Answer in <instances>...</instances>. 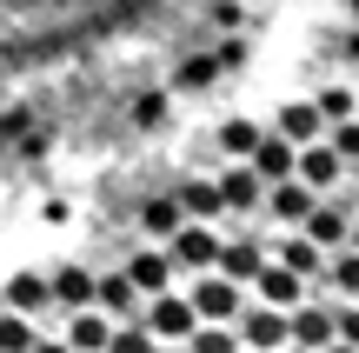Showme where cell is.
Masks as SVG:
<instances>
[{
  "label": "cell",
  "mask_w": 359,
  "mask_h": 353,
  "mask_svg": "<svg viewBox=\"0 0 359 353\" xmlns=\"http://www.w3.org/2000/svg\"><path fill=\"white\" fill-rule=\"evenodd\" d=\"M320 353H359V347H346V340H326V347H320Z\"/></svg>",
  "instance_id": "obj_32"
},
{
  "label": "cell",
  "mask_w": 359,
  "mask_h": 353,
  "mask_svg": "<svg viewBox=\"0 0 359 353\" xmlns=\"http://www.w3.org/2000/svg\"><path fill=\"white\" fill-rule=\"evenodd\" d=\"M353 173H359V160H353Z\"/></svg>",
  "instance_id": "obj_35"
},
{
  "label": "cell",
  "mask_w": 359,
  "mask_h": 353,
  "mask_svg": "<svg viewBox=\"0 0 359 353\" xmlns=\"http://www.w3.org/2000/svg\"><path fill=\"white\" fill-rule=\"evenodd\" d=\"M93 307H100L107 320H133V314H140V287H133L120 267H114V274H93Z\"/></svg>",
  "instance_id": "obj_11"
},
{
  "label": "cell",
  "mask_w": 359,
  "mask_h": 353,
  "mask_svg": "<svg viewBox=\"0 0 359 353\" xmlns=\"http://www.w3.org/2000/svg\"><path fill=\"white\" fill-rule=\"evenodd\" d=\"M293 154H299L293 140H280V133H259L253 154H246V167H253L259 180H286V173H293Z\"/></svg>",
  "instance_id": "obj_17"
},
{
  "label": "cell",
  "mask_w": 359,
  "mask_h": 353,
  "mask_svg": "<svg viewBox=\"0 0 359 353\" xmlns=\"http://www.w3.org/2000/svg\"><path fill=\"white\" fill-rule=\"evenodd\" d=\"M273 133L293 140V147H306V140H320V133H326V120H320V107H313V100H286L280 114H273Z\"/></svg>",
  "instance_id": "obj_15"
},
{
  "label": "cell",
  "mask_w": 359,
  "mask_h": 353,
  "mask_svg": "<svg viewBox=\"0 0 359 353\" xmlns=\"http://www.w3.org/2000/svg\"><path fill=\"white\" fill-rule=\"evenodd\" d=\"M240 353H246V347H240Z\"/></svg>",
  "instance_id": "obj_36"
},
{
  "label": "cell",
  "mask_w": 359,
  "mask_h": 353,
  "mask_svg": "<svg viewBox=\"0 0 359 353\" xmlns=\"http://www.w3.org/2000/svg\"><path fill=\"white\" fill-rule=\"evenodd\" d=\"M120 274L140 287V300L173 287V260H167V247H160V240H154V247H140V253H127V267H120Z\"/></svg>",
  "instance_id": "obj_10"
},
{
  "label": "cell",
  "mask_w": 359,
  "mask_h": 353,
  "mask_svg": "<svg viewBox=\"0 0 359 353\" xmlns=\"http://www.w3.org/2000/svg\"><path fill=\"white\" fill-rule=\"evenodd\" d=\"M313 200H320V194H313L299 173H286V180H266V200H259V213H273L280 227H299V220L313 213Z\"/></svg>",
  "instance_id": "obj_6"
},
{
  "label": "cell",
  "mask_w": 359,
  "mask_h": 353,
  "mask_svg": "<svg viewBox=\"0 0 359 353\" xmlns=\"http://www.w3.org/2000/svg\"><path fill=\"white\" fill-rule=\"evenodd\" d=\"M107 327H114V320H107L100 307H74V320H67V347H74V353H100L107 347Z\"/></svg>",
  "instance_id": "obj_20"
},
{
  "label": "cell",
  "mask_w": 359,
  "mask_h": 353,
  "mask_svg": "<svg viewBox=\"0 0 359 353\" xmlns=\"http://www.w3.org/2000/svg\"><path fill=\"white\" fill-rule=\"evenodd\" d=\"M346 53H353V60H359V27H353V34H346Z\"/></svg>",
  "instance_id": "obj_33"
},
{
  "label": "cell",
  "mask_w": 359,
  "mask_h": 353,
  "mask_svg": "<svg viewBox=\"0 0 359 353\" xmlns=\"http://www.w3.org/2000/svg\"><path fill=\"white\" fill-rule=\"evenodd\" d=\"M173 227H180V207H173V194H160V200H147V207H140V234H147V240H167Z\"/></svg>",
  "instance_id": "obj_25"
},
{
  "label": "cell",
  "mask_w": 359,
  "mask_h": 353,
  "mask_svg": "<svg viewBox=\"0 0 359 353\" xmlns=\"http://www.w3.org/2000/svg\"><path fill=\"white\" fill-rule=\"evenodd\" d=\"M27 353H74V347H67V340H34Z\"/></svg>",
  "instance_id": "obj_31"
},
{
  "label": "cell",
  "mask_w": 359,
  "mask_h": 353,
  "mask_svg": "<svg viewBox=\"0 0 359 353\" xmlns=\"http://www.w3.org/2000/svg\"><path fill=\"white\" fill-rule=\"evenodd\" d=\"M320 140H326V147H333V154L353 167V160H359V120H353V114H346V120H326V133H320Z\"/></svg>",
  "instance_id": "obj_27"
},
{
  "label": "cell",
  "mask_w": 359,
  "mask_h": 353,
  "mask_svg": "<svg viewBox=\"0 0 359 353\" xmlns=\"http://www.w3.org/2000/svg\"><path fill=\"white\" fill-rule=\"evenodd\" d=\"M293 173H299V180L313 187V194H326V187H339V173H346V160H339V154H333L326 140H306V147L293 154Z\"/></svg>",
  "instance_id": "obj_9"
},
{
  "label": "cell",
  "mask_w": 359,
  "mask_h": 353,
  "mask_svg": "<svg viewBox=\"0 0 359 353\" xmlns=\"http://www.w3.org/2000/svg\"><path fill=\"white\" fill-rule=\"evenodd\" d=\"M273 260H280L286 274H299V280H313V274H320V267H326V247H313L306 234H286L280 247H273Z\"/></svg>",
  "instance_id": "obj_19"
},
{
  "label": "cell",
  "mask_w": 359,
  "mask_h": 353,
  "mask_svg": "<svg viewBox=\"0 0 359 353\" xmlns=\"http://www.w3.org/2000/svg\"><path fill=\"white\" fill-rule=\"evenodd\" d=\"M160 120H167V100H160V93H147V100H140V127H160Z\"/></svg>",
  "instance_id": "obj_30"
},
{
  "label": "cell",
  "mask_w": 359,
  "mask_h": 353,
  "mask_svg": "<svg viewBox=\"0 0 359 353\" xmlns=\"http://www.w3.org/2000/svg\"><path fill=\"white\" fill-rule=\"evenodd\" d=\"M259 267H266V247L259 240H219V253H213V274H226V280H253Z\"/></svg>",
  "instance_id": "obj_14"
},
{
  "label": "cell",
  "mask_w": 359,
  "mask_h": 353,
  "mask_svg": "<svg viewBox=\"0 0 359 353\" xmlns=\"http://www.w3.org/2000/svg\"><path fill=\"white\" fill-rule=\"evenodd\" d=\"M213 187H219V200H226V213H259V200H266V180H259L246 160H240V167H226Z\"/></svg>",
  "instance_id": "obj_12"
},
{
  "label": "cell",
  "mask_w": 359,
  "mask_h": 353,
  "mask_svg": "<svg viewBox=\"0 0 359 353\" xmlns=\"http://www.w3.org/2000/svg\"><path fill=\"white\" fill-rule=\"evenodd\" d=\"M346 7H353V20H359V0H346Z\"/></svg>",
  "instance_id": "obj_34"
},
{
  "label": "cell",
  "mask_w": 359,
  "mask_h": 353,
  "mask_svg": "<svg viewBox=\"0 0 359 353\" xmlns=\"http://www.w3.org/2000/svg\"><path fill=\"white\" fill-rule=\"evenodd\" d=\"M100 353H154V333L140 327V314L133 320H114V327H107V347Z\"/></svg>",
  "instance_id": "obj_23"
},
{
  "label": "cell",
  "mask_w": 359,
  "mask_h": 353,
  "mask_svg": "<svg viewBox=\"0 0 359 353\" xmlns=\"http://www.w3.org/2000/svg\"><path fill=\"white\" fill-rule=\"evenodd\" d=\"M47 293H53V307H67V314H74V307H93V267H53L47 274Z\"/></svg>",
  "instance_id": "obj_16"
},
{
  "label": "cell",
  "mask_w": 359,
  "mask_h": 353,
  "mask_svg": "<svg viewBox=\"0 0 359 353\" xmlns=\"http://www.w3.org/2000/svg\"><path fill=\"white\" fill-rule=\"evenodd\" d=\"M326 280H333L339 293H359V247H333L326 253V267H320Z\"/></svg>",
  "instance_id": "obj_26"
},
{
  "label": "cell",
  "mask_w": 359,
  "mask_h": 353,
  "mask_svg": "<svg viewBox=\"0 0 359 353\" xmlns=\"http://www.w3.org/2000/svg\"><path fill=\"white\" fill-rule=\"evenodd\" d=\"M187 353H240V333H233V320H200V327L187 333Z\"/></svg>",
  "instance_id": "obj_21"
},
{
  "label": "cell",
  "mask_w": 359,
  "mask_h": 353,
  "mask_svg": "<svg viewBox=\"0 0 359 353\" xmlns=\"http://www.w3.org/2000/svg\"><path fill=\"white\" fill-rule=\"evenodd\" d=\"M326 340H333V307H313V300H299L293 314H286V347H299V353H320Z\"/></svg>",
  "instance_id": "obj_8"
},
{
  "label": "cell",
  "mask_w": 359,
  "mask_h": 353,
  "mask_svg": "<svg viewBox=\"0 0 359 353\" xmlns=\"http://www.w3.org/2000/svg\"><path fill=\"white\" fill-rule=\"evenodd\" d=\"M187 300H193V314H200V320H233V314L246 307V287H240V280H226V274H213V267H206V274H200V287H193Z\"/></svg>",
  "instance_id": "obj_4"
},
{
  "label": "cell",
  "mask_w": 359,
  "mask_h": 353,
  "mask_svg": "<svg viewBox=\"0 0 359 353\" xmlns=\"http://www.w3.org/2000/svg\"><path fill=\"white\" fill-rule=\"evenodd\" d=\"M246 287L259 293V307H280V314H293V307L306 300V280H299V274H286V267L273 260V253H266V267H259V274L246 280Z\"/></svg>",
  "instance_id": "obj_7"
},
{
  "label": "cell",
  "mask_w": 359,
  "mask_h": 353,
  "mask_svg": "<svg viewBox=\"0 0 359 353\" xmlns=\"http://www.w3.org/2000/svg\"><path fill=\"white\" fill-rule=\"evenodd\" d=\"M0 307H13V314H53V293H47V274L40 267H13L7 280H0Z\"/></svg>",
  "instance_id": "obj_5"
},
{
  "label": "cell",
  "mask_w": 359,
  "mask_h": 353,
  "mask_svg": "<svg viewBox=\"0 0 359 353\" xmlns=\"http://www.w3.org/2000/svg\"><path fill=\"white\" fill-rule=\"evenodd\" d=\"M140 327L147 333H154V340H173V347H187V333L193 327H200V314H193V300H187V293H147V300H140Z\"/></svg>",
  "instance_id": "obj_1"
},
{
  "label": "cell",
  "mask_w": 359,
  "mask_h": 353,
  "mask_svg": "<svg viewBox=\"0 0 359 353\" xmlns=\"http://www.w3.org/2000/svg\"><path fill=\"white\" fill-rule=\"evenodd\" d=\"M160 247H167L173 274H206V267H213V253H219V234H213V220H180Z\"/></svg>",
  "instance_id": "obj_2"
},
{
  "label": "cell",
  "mask_w": 359,
  "mask_h": 353,
  "mask_svg": "<svg viewBox=\"0 0 359 353\" xmlns=\"http://www.w3.org/2000/svg\"><path fill=\"white\" fill-rule=\"evenodd\" d=\"M233 333H240L246 353H280L286 347V314L280 307H240L233 314Z\"/></svg>",
  "instance_id": "obj_3"
},
{
  "label": "cell",
  "mask_w": 359,
  "mask_h": 353,
  "mask_svg": "<svg viewBox=\"0 0 359 353\" xmlns=\"http://www.w3.org/2000/svg\"><path fill=\"white\" fill-rule=\"evenodd\" d=\"M299 234H306L313 247H326V253H333V247H346V234H353V213H346V207H326V200H313V213L299 220Z\"/></svg>",
  "instance_id": "obj_13"
},
{
  "label": "cell",
  "mask_w": 359,
  "mask_h": 353,
  "mask_svg": "<svg viewBox=\"0 0 359 353\" xmlns=\"http://www.w3.org/2000/svg\"><path fill=\"white\" fill-rule=\"evenodd\" d=\"M333 340L359 347V307H339V314H333Z\"/></svg>",
  "instance_id": "obj_29"
},
{
  "label": "cell",
  "mask_w": 359,
  "mask_h": 353,
  "mask_svg": "<svg viewBox=\"0 0 359 353\" xmlns=\"http://www.w3.org/2000/svg\"><path fill=\"white\" fill-rule=\"evenodd\" d=\"M313 107H320V120H346L353 114V87H326Z\"/></svg>",
  "instance_id": "obj_28"
},
{
  "label": "cell",
  "mask_w": 359,
  "mask_h": 353,
  "mask_svg": "<svg viewBox=\"0 0 359 353\" xmlns=\"http://www.w3.org/2000/svg\"><path fill=\"white\" fill-rule=\"evenodd\" d=\"M173 207H180V220H219V213H226V200H219L213 180H180Z\"/></svg>",
  "instance_id": "obj_18"
},
{
  "label": "cell",
  "mask_w": 359,
  "mask_h": 353,
  "mask_svg": "<svg viewBox=\"0 0 359 353\" xmlns=\"http://www.w3.org/2000/svg\"><path fill=\"white\" fill-rule=\"evenodd\" d=\"M40 340V320L34 314H13V307H0V353H27Z\"/></svg>",
  "instance_id": "obj_22"
},
{
  "label": "cell",
  "mask_w": 359,
  "mask_h": 353,
  "mask_svg": "<svg viewBox=\"0 0 359 353\" xmlns=\"http://www.w3.org/2000/svg\"><path fill=\"white\" fill-rule=\"evenodd\" d=\"M213 140H219V154H226V160H246V154H253V140H259V127L233 114V120H219V133H213Z\"/></svg>",
  "instance_id": "obj_24"
}]
</instances>
